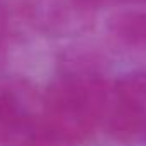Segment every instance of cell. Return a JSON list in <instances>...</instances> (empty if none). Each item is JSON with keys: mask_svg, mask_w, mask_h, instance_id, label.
I'll return each instance as SVG.
<instances>
[{"mask_svg": "<svg viewBox=\"0 0 146 146\" xmlns=\"http://www.w3.org/2000/svg\"><path fill=\"white\" fill-rule=\"evenodd\" d=\"M78 4H86V5H95V4H102L105 0H76Z\"/></svg>", "mask_w": 146, "mask_h": 146, "instance_id": "6da1fadb", "label": "cell"}]
</instances>
